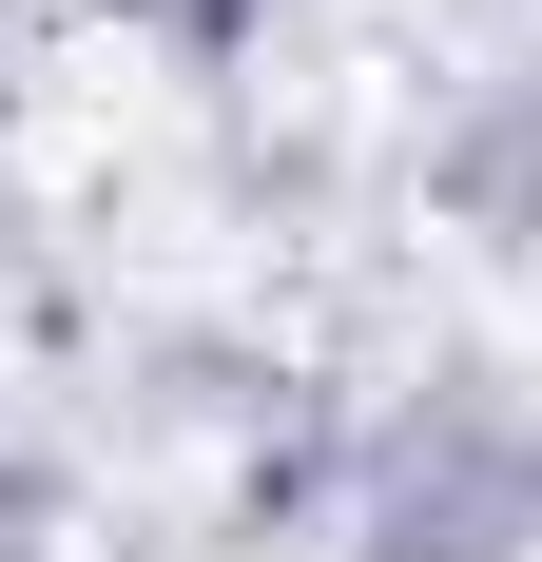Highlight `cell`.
I'll list each match as a JSON object with an SVG mask.
<instances>
[{"label": "cell", "mask_w": 542, "mask_h": 562, "mask_svg": "<svg viewBox=\"0 0 542 562\" xmlns=\"http://www.w3.org/2000/svg\"><path fill=\"white\" fill-rule=\"evenodd\" d=\"M369 543L387 562H523L542 543V427L485 389H427L369 465Z\"/></svg>", "instance_id": "obj_1"}, {"label": "cell", "mask_w": 542, "mask_h": 562, "mask_svg": "<svg viewBox=\"0 0 542 562\" xmlns=\"http://www.w3.org/2000/svg\"><path fill=\"white\" fill-rule=\"evenodd\" d=\"M136 20H156V40H194V58H233V40L271 20V0H136Z\"/></svg>", "instance_id": "obj_2"}]
</instances>
